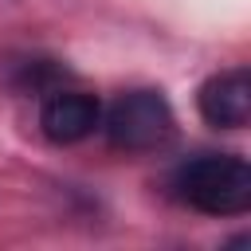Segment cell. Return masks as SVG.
<instances>
[{"label": "cell", "mask_w": 251, "mask_h": 251, "mask_svg": "<svg viewBox=\"0 0 251 251\" xmlns=\"http://www.w3.org/2000/svg\"><path fill=\"white\" fill-rule=\"evenodd\" d=\"M176 196L208 216H243L251 208V165L231 153H204L173 173Z\"/></svg>", "instance_id": "obj_1"}, {"label": "cell", "mask_w": 251, "mask_h": 251, "mask_svg": "<svg viewBox=\"0 0 251 251\" xmlns=\"http://www.w3.org/2000/svg\"><path fill=\"white\" fill-rule=\"evenodd\" d=\"M106 137L114 149L145 153L173 137V110L161 90H129L106 114Z\"/></svg>", "instance_id": "obj_2"}, {"label": "cell", "mask_w": 251, "mask_h": 251, "mask_svg": "<svg viewBox=\"0 0 251 251\" xmlns=\"http://www.w3.org/2000/svg\"><path fill=\"white\" fill-rule=\"evenodd\" d=\"M200 114L208 126L216 129H243L251 122V71L247 67H231V71H220L212 75L200 94Z\"/></svg>", "instance_id": "obj_3"}, {"label": "cell", "mask_w": 251, "mask_h": 251, "mask_svg": "<svg viewBox=\"0 0 251 251\" xmlns=\"http://www.w3.org/2000/svg\"><path fill=\"white\" fill-rule=\"evenodd\" d=\"M98 118H102L98 98L82 94V90H51L39 110V126H43L47 141H55V145H75V141L90 137Z\"/></svg>", "instance_id": "obj_4"}]
</instances>
